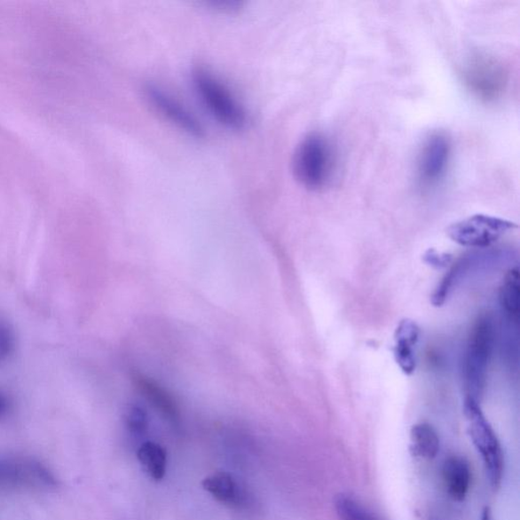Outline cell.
Here are the masks:
<instances>
[{"instance_id":"obj_1","label":"cell","mask_w":520,"mask_h":520,"mask_svg":"<svg viewBox=\"0 0 520 520\" xmlns=\"http://www.w3.org/2000/svg\"><path fill=\"white\" fill-rule=\"evenodd\" d=\"M193 86L203 107L217 122L231 130H242L248 125V114L226 84L206 68L192 74Z\"/></svg>"},{"instance_id":"obj_2","label":"cell","mask_w":520,"mask_h":520,"mask_svg":"<svg viewBox=\"0 0 520 520\" xmlns=\"http://www.w3.org/2000/svg\"><path fill=\"white\" fill-rule=\"evenodd\" d=\"M332 144L320 133H311L301 140L293 158L295 177L309 191H319L332 180L335 172Z\"/></svg>"},{"instance_id":"obj_3","label":"cell","mask_w":520,"mask_h":520,"mask_svg":"<svg viewBox=\"0 0 520 520\" xmlns=\"http://www.w3.org/2000/svg\"><path fill=\"white\" fill-rule=\"evenodd\" d=\"M494 342L493 320L487 315L481 316L470 332L463 360V381L467 398H474L477 402L486 386Z\"/></svg>"},{"instance_id":"obj_4","label":"cell","mask_w":520,"mask_h":520,"mask_svg":"<svg viewBox=\"0 0 520 520\" xmlns=\"http://www.w3.org/2000/svg\"><path fill=\"white\" fill-rule=\"evenodd\" d=\"M463 414L467 420L469 437L482 456L492 487L497 489L501 485L504 473V454L500 442L489 421L485 417L477 400L466 397Z\"/></svg>"},{"instance_id":"obj_5","label":"cell","mask_w":520,"mask_h":520,"mask_svg":"<svg viewBox=\"0 0 520 520\" xmlns=\"http://www.w3.org/2000/svg\"><path fill=\"white\" fill-rule=\"evenodd\" d=\"M517 225L493 216L474 215L453 223L447 235L453 242L469 248H487Z\"/></svg>"},{"instance_id":"obj_6","label":"cell","mask_w":520,"mask_h":520,"mask_svg":"<svg viewBox=\"0 0 520 520\" xmlns=\"http://www.w3.org/2000/svg\"><path fill=\"white\" fill-rule=\"evenodd\" d=\"M58 481L43 463L19 456H0V487L51 489Z\"/></svg>"},{"instance_id":"obj_7","label":"cell","mask_w":520,"mask_h":520,"mask_svg":"<svg viewBox=\"0 0 520 520\" xmlns=\"http://www.w3.org/2000/svg\"><path fill=\"white\" fill-rule=\"evenodd\" d=\"M452 156L451 139L444 132H434L422 146L417 161V177L422 187L437 185L445 177Z\"/></svg>"},{"instance_id":"obj_8","label":"cell","mask_w":520,"mask_h":520,"mask_svg":"<svg viewBox=\"0 0 520 520\" xmlns=\"http://www.w3.org/2000/svg\"><path fill=\"white\" fill-rule=\"evenodd\" d=\"M463 75L469 90L485 100L496 99L508 83L503 67L487 56L470 60Z\"/></svg>"},{"instance_id":"obj_9","label":"cell","mask_w":520,"mask_h":520,"mask_svg":"<svg viewBox=\"0 0 520 520\" xmlns=\"http://www.w3.org/2000/svg\"><path fill=\"white\" fill-rule=\"evenodd\" d=\"M145 92L146 99L168 121L177 125L181 130L188 133L189 136L194 138L203 137L205 130H203L201 122L198 121V118L185 105L174 99V97L166 93L164 90L154 86V84L146 86Z\"/></svg>"},{"instance_id":"obj_10","label":"cell","mask_w":520,"mask_h":520,"mask_svg":"<svg viewBox=\"0 0 520 520\" xmlns=\"http://www.w3.org/2000/svg\"><path fill=\"white\" fill-rule=\"evenodd\" d=\"M420 333L417 323L407 319L400 321L396 329L395 359L406 375H411L416 370L414 348L419 342Z\"/></svg>"},{"instance_id":"obj_11","label":"cell","mask_w":520,"mask_h":520,"mask_svg":"<svg viewBox=\"0 0 520 520\" xmlns=\"http://www.w3.org/2000/svg\"><path fill=\"white\" fill-rule=\"evenodd\" d=\"M442 477L449 497L456 502L465 500L472 482L469 461L462 456H449L442 468Z\"/></svg>"},{"instance_id":"obj_12","label":"cell","mask_w":520,"mask_h":520,"mask_svg":"<svg viewBox=\"0 0 520 520\" xmlns=\"http://www.w3.org/2000/svg\"><path fill=\"white\" fill-rule=\"evenodd\" d=\"M202 487L217 501L240 508L245 502L246 494L240 484L233 476L226 472L209 475L202 481Z\"/></svg>"},{"instance_id":"obj_13","label":"cell","mask_w":520,"mask_h":520,"mask_svg":"<svg viewBox=\"0 0 520 520\" xmlns=\"http://www.w3.org/2000/svg\"><path fill=\"white\" fill-rule=\"evenodd\" d=\"M410 451L420 459L432 460L440 451L439 435L434 427L428 423H419L411 429Z\"/></svg>"},{"instance_id":"obj_14","label":"cell","mask_w":520,"mask_h":520,"mask_svg":"<svg viewBox=\"0 0 520 520\" xmlns=\"http://www.w3.org/2000/svg\"><path fill=\"white\" fill-rule=\"evenodd\" d=\"M518 268L511 269L506 273L499 290V302L506 319L518 322L520 306V284Z\"/></svg>"},{"instance_id":"obj_15","label":"cell","mask_w":520,"mask_h":520,"mask_svg":"<svg viewBox=\"0 0 520 520\" xmlns=\"http://www.w3.org/2000/svg\"><path fill=\"white\" fill-rule=\"evenodd\" d=\"M138 459L152 479H163L167 469V453L163 447L154 442L146 441L138 448Z\"/></svg>"},{"instance_id":"obj_16","label":"cell","mask_w":520,"mask_h":520,"mask_svg":"<svg viewBox=\"0 0 520 520\" xmlns=\"http://www.w3.org/2000/svg\"><path fill=\"white\" fill-rule=\"evenodd\" d=\"M138 388L142 390L147 399H149L150 402L156 406L169 421H171L172 423H177L179 420L177 406L165 390L159 388L157 384L150 382L149 379L144 377L138 378Z\"/></svg>"},{"instance_id":"obj_17","label":"cell","mask_w":520,"mask_h":520,"mask_svg":"<svg viewBox=\"0 0 520 520\" xmlns=\"http://www.w3.org/2000/svg\"><path fill=\"white\" fill-rule=\"evenodd\" d=\"M335 508L340 520H382L357 499L347 494L335 497Z\"/></svg>"},{"instance_id":"obj_18","label":"cell","mask_w":520,"mask_h":520,"mask_svg":"<svg viewBox=\"0 0 520 520\" xmlns=\"http://www.w3.org/2000/svg\"><path fill=\"white\" fill-rule=\"evenodd\" d=\"M125 425L128 430L136 437L146 433L149 428V417L144 407L138 405L130 406L125 414Z\"/></svg>"},{"instance_id":"obj_19","label":"cell","mask_w":520,"mask_h":520,"mask_svg":"<svg viewBox=\"0 0 520 520\" xmlns=\"http://www.w3.org/2000/svg\"><path fill=\"white\" fill-rule=\"evenodd\" d=\"M15 346L16 339L12 328L8 323L0 319V364L10 359Z\"/></svg>"},{"instance_id":"obj_20","label":"cell","mask_w":520,"mask_h":520,"mask_svg":"<svg viewBox=\"0 0 520 520\" xmlns=\"http://www.w3.org/2000/svg\"><path fill=\"white\" fill-rule=\"evenodd\" d=\"M424 262L433 266V268H445L449 263L452 262V256L447 253H441L435 249H429L424 255Z\"/></svg>"},{"instance_id":"obj_21","label":"cell","mask_w":520,"mask_h":520,"mask_svg":"<svg viewBox=\"0 0 520 520\" xmlns=\"http://www.w3.org/2000/svg\"><path fill=\"white\" fill-rule=\"evenodd\" d=\"M11 410V400L2 390H0V421L8 416Z\"/></svg>"},{"instance_id":"obj_22","label":"cell","mask_w":520,"mask_h":520,"mask_svg":"<svg viewBox=\"0 0 520 520\" xmlns=\"http://www.w3.org/2000/svg\"><path fill=\"white\" fill-rule=\"evenodd\" d=\"M482 520H492L490 508H486L482 513Z\"/></svg>"}]
</instances>
